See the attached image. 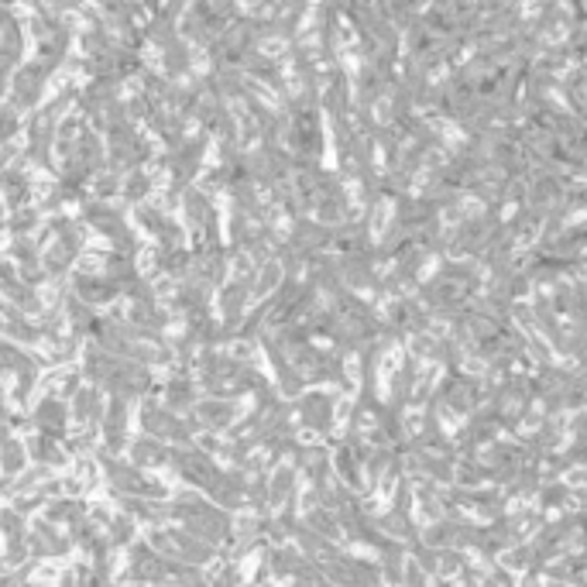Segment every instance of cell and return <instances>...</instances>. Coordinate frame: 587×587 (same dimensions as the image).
Returning <instances> with one entry per match:
<instances>
[{"label":"cell","instance_id":"3","mask_svg":"<svg viewBox=\"0 0 587 587\" xmlns=\"http://www.w3.org/2000/svg\"><path fill=\"white\" fill-rule=\"evenodd\" d=\"M110 162H117V169H141L152 155L148 141L131 128L128 121L110 124Z\"/></svg>","mask_w":587,"mask_h":587},{"label":"cell","instance_id":"10","mask_svg":"<svg viewBox=\"0 0 587 587\" xmlns=\"http://www.w3.org/2000/svg\"><path fill=\"white\" fill-rule=\"evenodd\" d=\"M21 62H25V35L14 25V28L0 31V73L11 76V69H18Z\"/></svg>","mask_w":587,"mask_h":587},{"label":"cell","instance_id":"20","mask_svg":"<svg viewBox=\"0 0 587 587\" xmlns=\"http://www.w3.org/2000/svg\"><path fill=\"white\" fill-rule=\"evenodd\" d=\"M25 4H38V0H25Z\"/></svg>","mask_w":587,"mask_h":587},{"label":"cell","instance_id":"14","mask_svg":"<svg viewBox=\"0 0 587 587\" xmlns=\"http://www.w3.org/2000/svg\"><path fill=\"white\" fill-rule=\"evenodd\" d=\"M7 227H11V234H21V237L31 234L38 227V210L35 206H18V213H14Z\"/></svg>","mask_w":587,"mask_h":587},{"label":"cell","instance_id":"13","mask_svg":"<svg viewBox=\"0 0 587 587\" xmlns=\"http://www.w3.org/2000/svg\"><path fill=\"white\" fill-rule=\"evenodd\" d=\"M148 193H152V179H148V172L145 169H131V176L124 179V196H128L131 203H141Z\"/></svg>","mask_w":587,"mask_h":587},{"label":"cell","instance_id":"15","mask_svg":"<svg viewBox=\"0 0 587 587\" xmlns=\"http://www.w3.org/2000/svg\"><path fill=\"white\" fill-rule=\"evenodd\" d=\"M21 121H18V110L14 107H0V148H7V141L18 134Z\"/></svg>","mask_w":587,"mask_h":587},{"label":"cell","instance_id":"12","mask_svg":"<svg viewBox=\"0 0 587 587\" xmlns=\"http://www.w3.org/2000/svg\"><path fill=\"white\" fill-rule=\"evenodd\" d=\"M162 45V52H165V73L169 76H182L189 69V49L179 42L176 35H169L165 42H158Z\"/></svg>","mask_w":587,"mask_h":587},{"label":"cell","instance_id":"16","mask_svg":"<svg viewBox=\"0 0 587 587\" xmlns=\"http://www.w3.org/2000/svg\"><path fill=\"white\" fill-rule=\"evenodd\" d=\"M14 255H18L25 265H38V251H35V244L28 241V237H18V244H14Z\"/></svg>","mask_w":587,"mask_h":587},{"label":"cell","instance_id":"7","mask_svg":"<svg viewBox=\"0 0 587 587\" xmlns=\"http://www.w3.org/2000/svg\"><path fill=\"white\" fill-rule=\"evenodd\" d=\"M86 220H90V227H93V230L107 234L110 241H117V244L124 241V244L131 248V230H128V224H124V217L114 210V206H107V203L86 206Z\"/></svg>","mask_w":587,"mask_h":587},{"label":"cell","instance_id":"11","mask_svg":"<svg viewBox=\"0 0 587 587\" xmlns=\"http://www.w3.org/2000/svg\"><path fill=\"white\" fill-rule=\"evenodd\" d=\"M0 189H4V200L11 203V210H18V206H28L31 200V179L25 169H7L0 172Z\"/></svg>","mask_w":587,"mask_h":587},{"label":"cell","instance_id":"19","mask_svg":"<svg viewBox=\"0 0 587 587\" xmlns=\"http://www.w3.org/2000/svg\"><path fill=\"white\" fill-rule=\"evenodd\" d=\"M7 83H11V76L0 73V103H4V97H7Z\"/></svg>","mask_w":587,"mask_h":587},{"label":"cell","instance_id":"1","mask_svg":"<svg viewBox=\"0 0 587 587\" xmlns=\"http://www.w3.org/2000/svg\"><path fill=\"white\" fill-rule=\"evenodd\" d=\"M62 107H66V97H59L52 103V107H45L42 114H35V117H31V124H28V155H31V162H38L42 169H49V165H52L55 131H59Z\"/></svg>","mask_w":587,"mask_h":587},{"label":"cell","instance_id":"8","mask_svg":"<svg viewBox=\"0 0 587 587\" xmlns=\"http://www.w3.org/2000/svg\"><path fill=\"white\" fill-rule=\"evenodd\" d=\"M138 220H141V227H145L148 234L162 237L165 248H179L182 230L176 227V220H169L162 210H155V206H138Z\"/></svg>","mask_w":587,"mask_h":587},{"label":"cell","instance_id":"6","mask_svg":"<svg viewBox=\"0 0 587 587\" xmlns=\"http://www.w3.org/2000/svg\"><path fill=\"white\" fill-rule=\"evenodd\" d=\"M289 145L296 148L299 155H320L323 131H320V124H316L313 110H299L296 114V121H292V128H289Z\"/></svg>","mask_w":587,"mask_h":587},{"label":"cell","instance_id":"2","mask_svg":"<svg viewBox=\"0 0 587 587\" xmlns=\"http://www.w3.org/2000/svg\"><path fill=\"white\" fill-rule=\"evenodd\" d=\"M49 69L42 66V62H21L18 69H14L11 83H7V97H11L14 110H31L38 107V100H42L45 93V83H49Z\"/></svg>","mask_w":587,"mask_h":587},{"label":"cell","instance_id":"4","mask_svg":"<svg viewBox=\"0 0 587 587\" xmlns=\"http://www.w3.org/2000/svg\"><path fill=\"white\" fill-rule=\"evenodd\" d=\"M52 234H55V241H52V248H49V255H45V261H49L52 272H59V268L69 265V261L79 255V248H83V227H79L76 220L59 217L52 224Z\"/></svg>","mask_w":587,"mask_h":587},{"label":"cell","instance_id":"9","mask_svg":"<svg viewBox=\"0 0 587 587\" xmlns=\"http://www.w3.org/2000/svg\"><path fill=\"white\" fill-rule=\"evenodd\" d=\"M186 217L200 234H217V213H213V203L206 200L200 189H189L186 196Z\"/></svg>","mask_w":587,"mask_h":587},{"label":"cell","instance_id":"17","mask_svg":"<svg viewBox=\"0 0 587 587\" xmlns=\"http://www.w3.org/2000/svg\"><path fill=\"white\" fill-rule=\"evenodd\" d=\"M14 25H18V18H14L11 4H0V31H7V28H14Z\"/></svg>","mask_w":587,"mask_h":587},{"label":"cell","instance_id":"18","mask_svg":"<svg viewBox=\"0 0 587 587\" xmlns=\"http://www.w3.org/2000/svg\"><path fill=\"white\" fill-rule=\"evenodd\" d=\"M73 7H79V0H49V11H52V14L73 11Z\"/></svg>","mask_w":587,"mask_h":587},{"label":"cell","instance_id":"5","mask_svg":"<svg viewBox=\"0 0 587 587\" xmlns=\"http://www.w3.org/2000/svg\"><path fill=\"white\" fill-rule=\"evenodd\" d=\"M203 152H206V138H182L172 152V189H182L189 179L200 172L203 165Z\"/></svg>","mask_w":587,"mask_h":587}]
</instances>
